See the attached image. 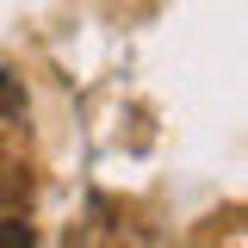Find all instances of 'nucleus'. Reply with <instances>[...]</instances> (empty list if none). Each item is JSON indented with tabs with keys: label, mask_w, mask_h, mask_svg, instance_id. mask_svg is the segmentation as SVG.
I'll use <instances>...</instances> for the list:
<instances>
[{
	"label": "nucleus",
	"mask_w": 248,
	"mask_h": 248,
	"mask_svg": "<svg viewBox=\"0 0 248 248\" xmlns=\"http://www.w3.org/2000/svg\"><path fill=\"white\" fill-rule=\"evenodd\" d=\"M0 248H37V230L25 217H0Z\"/></svg>",
	"instance_id": "nucleus-1"
},
{
	"label": "nucleus",
	"mask_w": 248,
	"mask_h": 248,
	"mask_svg": "<svg viewBox=\"0 0 248 248\" xmlns=\"http://www.w3.org/2000/svg\"><path fill=\"white\" fill-rule=\"evenodd\" d=\"M19 112H25V87L0 68V118H19Z\"/></svg>",
	"instance_id": "nucleus-2"
}]
</instances>
